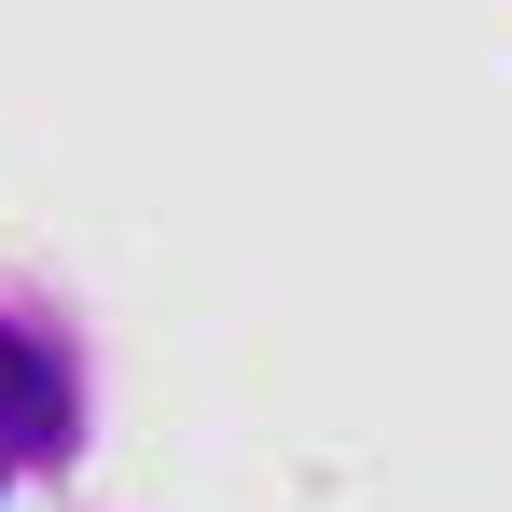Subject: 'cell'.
<instances>
[{
	"label": "cell",
	"instance_id": "cell-1",
	"mask_svg": "<svg viewBox=\"0 0 512 512\" xmlns=\"http://www.w3.org/2000/svg\"><path fill=\"white\" fill-rule=\"evenodd\" d=\"M0 416H28V429H56V388H42V360H28V346H0Z\"/></svg>",
	"mask_w": 512,
	"mask_h": 512
}]
</instances>
